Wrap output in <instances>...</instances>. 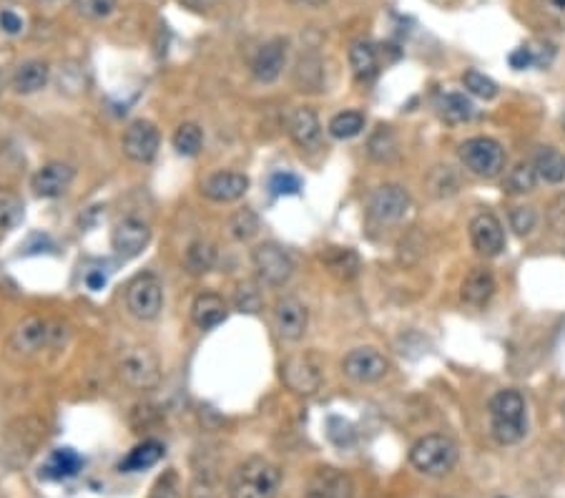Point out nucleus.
<instances>
[{
  "label": "nucleus",
  "instance_id": "c85d7f7f",
  "mask_svg": "<svg viewBox=\"0 0 565 498\" xmlns=\"http://www.w3.org/2000/svg\"><path fill=\"white\" fill-rule=\"evenodd\" d=\"M437 111L450 124H463V121H470L475 116L473 101L465 99L463 94H442L437 99Z\"/></svg>",
  "mask_w": 565,
  "mask_h": 498
},
{
  "label": "nucleus",
  "instance_id": "393cba45",
  "mask_svg": "<svg viewBox=\"0 0 565 498\" xmlns=\"http://www.w3.org/2000/svg\"><path fill=\"white\" fill-rule=\"evenodd\" d=\"M350 66H352V73H355L357 81L370 83L372 78L377 76V71H380V58H377L375 46L367 41L352 43Z\"/></svg>",
  "mask_w": 565,
  "mask_h": 498
},
{
  "label": "nucleus",
  "instance_id": "cd10ccee",
  "mask_svg": "<svg viewBox=\"0 0 565 498\" xmlns=\"http://www.w3.org/2000/svg\"><path fill=\"white\" fill-rule=\"evenodd\" d=\"M161 458H164V443H159V441H154V438H151V441L139 443L134 451H129V456L121 461V471H126V473L146 471V468L156 466Z\"/></svg>",
  "mask_w": 565,
  "mask_h": 498
},
{
  "label": "nucleus",
  "instance_id": "4c0bfd02",
  "mask_svg": "<svg viewBox=\"0 0 565 498\" xmlns=\"http://www.w3.org/2000/svg\"><path fill=\"white\" fill-rule=\"evenodd\" d=\"M119 0H73L76 11L83 18H91V21H101V18L111 16L113 8H116Z\"/></svg>",
  "mask_w": 565,
  "mask_h": 498
},
{
  "label": "nucleus",
  "instance_id": "0eeeda50",
  "mask_svg": "<svg viewBox=\"0 0 565 498\" xmlns=\"http://www.w3.org/2000/svg\"><path fill=\"white\" fill-rule=\"evenodd\" d=\"M252 265L254 270H257L259 280L267 282V285L272 287L287 285L289 277L294 275L292 257L274 242H264L259 244V247H254Z\"/></svg>",
  "mask_w": 565,
  "mask_h": 498
},
{
  "label": "nucleus",
  "instance_id": "ea45409f",
  "mask_svg": "<svg viewBox=\"0 0 565 498\" xmlns=\"http://www.w3.org/2000/svg\"><path fill=\"white\" fill-rule=\"evenodd\" d=\"M149 498H181L179 476H176L174 471L164 473V476H161L159 481L154 483V488H151Z\"/></svg>",
  "mask_w": 565,
  "mask_h": 498
},
{
  "label": "nucleus",
  "instance_id": "aec40b11",
  "mask_svg": "<svg viewBox=\"0 0 565 498\" xmlns=\"http://www.w3.org/2000/svg\"><path fill=\"white\" fill-rule=\"evenodd\" d=\"M287 131L299 149H314L322 141V124L312 109H294L287 119Z\"/></svg>",
  "mask_w": 565,
  "mask_h": 498
},
{
  "label": "nucleus",
  "instance_id": "49530a36",
  "mask_svg": "<svg viewBox=\"0 0 565 498\" xmlns=\"http://www.w3.org/2000/svg\"><path fill=\"white\" fill-rule=\"evenodd\" d=\"M508 61H510V66H513V68L523 71V68H528V66H533V63H538V58H535L533 48H518V51L510 53Z\"/></svg>",
  "mask_w": 565,
  "mask_h": 498
},
{
  "label": "nucleus",
  "instance_id": "f3484780",
  "mask_svg": "<svg viewBox=\"0 0 565 498\" xmlns=\"http://www.w3.org/2000/svg\"><path fill=\"white\" fill-rule=\"evenodd\" d=\"M470 239H473V247L478 249V255L483 257H498L505 249L503 224L498 222V217H493L488 212L478 214L470 222Z\"/></svg>",
  "mask_w": 565,
  "mask_h": 498
},
{
  "label": "nucleus",
  "instance_id": "dca6fc26",
  "mask_svg": "<svg viewBox=\"0 0 565 498\" xmlns=\"http://www.w3.org/2000/svg\"><path fill=\"white\" fill-rule=\"evenodd\" d=\"M282 380L297 395H312L322 385V373H319V365L312 358L297 355V358H289L282 365Z\"/></svg>",
  "mask_w": 565,
  "mask_h": 498
},
{
  "label": "nucleus",
  "instance_id": "9b49d317",
  "mask_svg": "<svg viewBox=\"0 0 565 498\" xmlns=\"http://www.w3.org/2000/svg\"><path fill=\"white\" fill-rule=\"evenodd\" d=\"M76 169L63 161H48L31 177V189L41 199H58L71 189Z\"/></svg>",
  "mask_w": 565,
  "mask_h": 498
},
{
  "label": "nucleus",
  "instance_id": "4468645a",
  "mask_svg": "<svg viewBox=\"0 0 565 498\" xmlns=\"http://www.w3.org/2000/svg\"><path fill=\"white\" fill-rule=\"evenodd\" d=\"M355 496V483L339 468L324 466L314 471L304 488V498H352Z\"/></svg>",
  "mask_w": 565,
  "mask_h": 498
},
{
  "label": "nucleus",
  "instance_id": "a878e982",
  "mask_svg": "<svg viewBox=\"0 0 565 498\" xmlns=\"http://www.w3.org/2000/svg\"><path fill=\"white\" fill-rule=\"evenodd\" d=\"M184 265L186 272L194 277L211 272L216 265V244L209 242V239H196V242H191L189 249H186Z\"/></svg>",
  "mask_w": 565,
  "mask_h": 498
},
{
  "label": "nucleus",
  "instance_id": "58836bf2",
  "mask_svg": "<svg viewBox=\"0 0 565 498\" xmlns=\"http://www.w3.org/2000/svg\"><path fill=\"white\" fill-rule=\"evenodd\" d=\"M269 189H272L274 197H294V194L302 192V179L292 172H277L269 179Z\"/></svg>",
  "mask_w": 565,
  "mask_h": 498
},
{
  "label": "nucleus",
  "instance_id": "ddd939ff",
  "mask_svg": "<svg viewBox=\"0 0 565 498\" xmlns=\"http://www.w3.org/2000/svg\"><path fill=\"white\" fill-rule=\"evenodd\" d=\"M342 370L355 383H377L390 370L385 355L375 348H357L342 360Z\"/></svg>",
  "mask_w": 565,
  "mask_h": 498
},
{
  "label": "nucleus",
  "instance_id": "c756f323",
  "mask_svg": "<svg viewBox=\"0 0 565 498\" xmlns=\"http://www.w3.org/2000/svg\"><path fill=\"white\" fill-rule=\"evenodd\" d=\"M367 151H370L372 159L380 161V164L395 161L397 154H400V144H397L395 131H392L390 126H380V129L370 136V141H367Z\"/></svg>",
  "mask_w": 565,
  "mask_h": 498
},
{
  "label": "nucleus",
  "instance_id": "a211bd4d",
  "mask_svg": "<svg viewBox=\"0 0 565 498\" xmlns=\"http://www.w3.org/2000/svg\"><path fill=\"white\" fill-rule=\"evenodd\" d=\"M249 189V177L239 172H216L201 184V192L206 199L216 204H232L242 199Z\"/></svg>",
  "mask_w": 565,
  "mask_h": 498
},
{
  "label": "nucleus",
  "instance_id": "20e7f679",
  "mask_svg": "<svg viewBox=\"0 0 565 498\" xmlns=\"http://www.w3.org/2000/svg\"><path fill=\"white\" fill-rule=\"evenodd\" d=\"M116 370H119V378L131 390H154L161 383L159 358H156L154 350L144 348V345H134V348L124 350Z\"/></svg>",
  "mask_w": 565,
  "mask_h": 498
},
{
  "label": "nucleus",
  "instance_id": "7ed1b4c3",
  "mask_svg": "<svg viewBox=\"0 0 565 498\" xmlns=\"http://www.w3.org/2000/svg\"><path fill=\"white\" fill-rule=\"evenodd\" d=\"M412 466L425 476H445L458 463V446L447 436L432 433V436L420 438L410 451Z\"/></svg>",
  "mask_w": 565,
  "mask_h": 498
},
{
  "label": "nucleus",
  "instance_id": "a18cd8bd",
  "mask_svg": "<svg viewBox=\"0 0 565 498\" xmlns=\"http://www.w3.org/2000/svg\"><path fill=\"white\" fill-rule=\"evenodd\" d=\"M538 8L553 21L565 23V0H538Z\"/></svg>",
  "mask_w": 565,
  "mask_h": 498
},
{
  "label": "nucleus",
  "instance_id": "6ab92c4d",
  "mask_svg": "<svg viewBox=\"0 0 565 498\" xmlns=\"http://www.w3.org/2000/svg\"><path fill=\"white\" fill-rule=\"evenodd\" d=\"M284 61H287V43L282 38L264 43L257 51L252 61V76L259 83H274L284 71Z\"/></svg>",
  "mask_w": 565,
  "mask_h": 498
},
{
  "label": "nucleus",
  "instance_id": "bb28decb",
  "mask_svg": "<svg viewBox=\"0 0 565 498\" xmlns=\"http://www.w3.org/2000/svg\"><path fill=\"white\" fill-rule=\"evenodd\" d=\"M535 172H538V179L548 184H560L565 182V154L563 151L553 149V146H543V149L535 154Z\"/></svg>",
  "mask_w": 565,
  "mask_h": 498
},
{
  "label": "nucleus",
  "instance_id": "412c9836",
  "mask_svg": "<svg viewBox=\"0 0 565 498\" xmlns=\"http://www.w3.org/2000/svg\"><path fill=\"white\" fill-rule=\"evenodd\" d=\"M229 315L224 297H219L216 292H201L196 295V300L191 302V320L199 330H214Z\"/></svg>",
  "mask_w": 565,
  "mask_h": 498
},
{
  "label": "nucleus",
  "instance_id": "79ce46f5",
  "mask_svg": "<svg viewBox=\"0 0 565 498\" xmlns=\"http://www.w3.org/2000/svg\"><path fill=\"white\" fill-rule=\"evenodd\" d=\"M189 498H216V483L209 473H196L189 486Z\"/></svg>",
  "mask_w": 565,
  "mask_h": 498
},
{
  "label": "nucleus",
  "instance_id": "2f4dec72",
  "mask_svg": "<svg viewBox=\"0 0 565 498\" xmlns=\"http://www.w3.org/2000/svg\"><path fill=\"white\" fill-rule=\"evenodd\" d=\"M327 129L332 139H355V136L362 134V129H365V116H362L360 111H342V114H337L329 121Z\"/></svg>",
  "mask_w": 565,
  "mask_h": 498
},
{
  "label": "nucleus",
  "instance_id": "39448f33",
  "mask_svg": "<svg viewBox=\"0 0 565 498\" xmlns=\"http://www.w3.org/2000/svg\"><path fill=\"white\" fill-rule=\"evenodd\" d=\"M460 161L475 177L493 179L505 169V149L490 136H473L460 146Z\"/></svg>",
  "mask_w": 565,
  "mask_h": 498
},
{
  "label": "nucleus",
  "instance_id": "8fccbe9b",
  "mask_svg": "<svg viewBox=\"0 0 565 498\" xmlns=\"http://www.w3.org/2000/svg\"><path fill=\"white\" fill-rule=\"evenodd\" d=\"M86 282H88V287H91V290H98V287L106 285V277L98 275V272H93V275H88Z\"/></svg>",
  "mask_w": 565,
  "mask_h": 498
},
{
  "label": "nucleus",
  "instance_id": "c9c22d12",
  "mask_svg": "<svg viewBox=\"0 0 565 498\" xmlns=\"http://www.w3.org/2000/svg\"><path fill=\"white\" fill-rule=\"evenodd\" d=\"M229 232H232V237L239 239V242H247V239H252L254 234L259 232V217L252 209H239V212L229 219Z\"/></svg>",
  "mask_w": 565,
  "mask_h": 498
},
{
  "label": "nucleus",
  "instance_id": "f257e3e1",
  "mask_svg": "<svg viewBox=\"0 0 565 498\" xmlns=\"http://www.w3.org/2000/svg\"><path fill=\"white\" fill-rule=\"evenodd\" d=\"M282 471L262 456L239 463L229 481V498H277Z\"/></svg>",
  "mask_w": 565,
  "mask_h": 498
},
{
  "label": "nucleus",
  "instance_id": "f8f14e48",
  "mask_svg": "<svg viewBox=\"0 0 565 498\" xmlns=\"http://www.w3.org/2000/svg\"><path fill=\"white\" fill-rule=\"evenodd\" d=\"M56 338H58V327L53 325L51 320H43V317H28V320H23L21 325L16 327L11 345L13 350H18V353L33 355L38 353V350L48 348L51 343H56Z\"/></svg>",
  "mask_w": 565,
  "mask_h": 498
},
{
  "label": "nucleus",
  "instance_id": "9d476101",
  "mask_svg": "<svg viewBox=\"0 0 565 498\" xmlns=\"http://www.w3.org/2000/svg\"><path fill=\"white\" fill-rule=\"evenodd\" d=\"M151 242V227L139 217H124L113 224L111 244L116 249V255L121 257H139Z\"/></svg>",
  "mask_w": 565,
  "mask_h": 498
},
{
  "label": "nucleus",
  "instance_id": "72a5a7b5",
  "mask_svg": "<svg viewBox=\"0 0 565 498\" xmlns=\"http://www.w3.org/2000/svg\"><path fill=\"white\" fill-rule=\"evenodd\" d=\"M535 184H538V172H535L533 164H518L513 172L508 174V179H505V189H508L510 194L533 192Z\"/></svg>",
  "mask_w": 565,
  "mask_h": 498
},
{
  "label": "nucleus",
  "instance_id": "37998d69",
  "mask_svg": "<svg viewBox=\"0 0 565 498\" xmlns=\"http://www.w3.org/2000/svg\"><path fill=\"white\" fill-rule=\"evenodd\" d=\"M237 305L242 312H257L259 310V292L252 285H242L237 292Z\"/></svg>",
  "mask_w": 565,
  "mask_h": 498
},
{
  "label": "nucleus",
  "instance_id": "f03ea898",
  "mask_svg": "<svg viewBox=\"0 0 565 498\" xmlns=\"http://www.w3.org/2000/svg\"><path fill=\"white\" fill-rule=\"evenodd\" d=\"M490 428H493L495 441L503 446L523 441L528 431V418H525V400L518 390H500L490 400Z\"/></svg>",
  "mask_w": 565,
  "mask_h": 498
},
{
  "label": "nucleus",
  "instance_id": "3c124183",
  "mask_svg": "<svg viewBox=\"0 0 565 498\" xmlns=\"http://www.w3.org/2000/svg\"><path fill=\"white\" fill-rule=\"evenodd\" d=\"M294 3H299V6H309V8H319L324 6L327 0H294Z\"/></svg>",
  "mask_w": 565,
  "mask_h": 498
},
{
  "label": "nucleus",
  "instance_id": "2eb2a0df",
  "mask_svg": "<svg viewBox=\"0 0 565 498\" xmlns=\"http://www.w3.org/2000/svg\"><path fill=\"white\" fill-rule=\"evenodd\" d=\"M309 325V312L297 297H282L274 305V327H277L279 338L289 340V343H297L304 338Z\"/></svg>",
  "mask_w": 565,
  "mask_h": 498
},
{
  "label": "nucleus",
  "instance_id": "de8ad7c7",
  "mask_svg": "<svg viewBox=\"0 0 565 498\" xmlns=\"http://www.w3.org/2000/svg\"><path fill=\"white\" fill-rule=\"evenodd\" d=\"M550 224H553L558 232H565V194L555 199L553 207H550Z\"/></svg>",
  "mask_w": 565,
  "mask_h": 498
},
{
  "label": "nucleus",
  "instance_id": "423d86ee",
  "mask_svg": "<svg viewBox=\"0 0 565 498\" xmlns=\"http://www.w3.org/2000/svg\"><path fill=\"white\" fill-rule=\"evenodd\" d=\"M126 307L136 320H156L164 307V287H161L159 277L149 275V272L134 277L126 287Z\"/></svg>",
  "mask_w": 565,
  "mask_h": 498
},
{
  "label": "nucleus",
  "instance_id": "5701e85b",
  "mask_svg": "<svg viewBox=\"0 0 565 498\" xmlns=\"http://www.w3.org/2000/svg\"><path fill=\"white\" fill-rule=\"evenodd\" d=\"M48 78H51L48 63L41 61V58H33V61L21 63V66L16 68V73H13L11 78V86L16 94H38L41 89H46Z\"/></svg>",
  "mask_w": 565,
  "mask_h": 498
},
{
  "label": "nucleus",
  "instance_id": "1a4fd4ad",
  "mask_svg": "<svg viewBox=\"0 0 565 498\" xmlns=\"http://www.w3.org/2000/svg\"><path fill=\"white\" fill-rule=\"evenodd\" d=\"M121 146H124V154L129 156L131 161H139V164H149L156 154H159L161 146V134L151 121H134L129 124V129L124 131V139H121Z\"/></svg>",
  "mask_w": 565,
  "mask_h": 498
},
{
  "label": "nucleus",
  "instance_id": "b1692460",
  "mask_svg": "<svg viewBox=\"0 0 565 498\" xmlns=\"http://www.w3.org/2000/svg\"><path fill=\"white\" fill-rule=\"evenodd\" d=\"M83 466V458L78 456L73 448H56L51 456L43 461L41 466V478L46 481H66V478H73Z\"/></svg>",
  "mask_w": 565,
  "mask_h": 498
},
{
  "label": "nucleus",
  "instance_id": "7c9ffc66",
  "mask_svg": "<svg viewBox=\"0 0 565 498\" xmlns=\"http://www.w3.org/2000/svg\"><path fill=\"white\" fill-rule=\"evenodd\" d=\"M324 262H327V267L339 280H355V277L360 275V257H357L352 249L332 247L327 255H324Z\"/></svg>",
  "mask_w": 565,
  "mask_h": 498
},
{
  "label": "nucleus",
  "instance_id": "6e6552de",
  "mask_svg": "<svg viewBox=\"0 0 565 498\" xmlns=\"http://www.w3.org/2000/svg\"><path fill=\"white\" fill-rule=\"evenodd\" d=\"M407 209H410V194L400 184H382L370 194V202H367V212L380 224L400 222Z\"/></svg>",
  "mask_w": 565,
  "mask_h": 498
},
{
  "label": "nucleus",
  "instance_id": "473e14b6",
  "mask_svg": "<svg viewBox=\"0 0 565 498\" xmlns=\"http://www.w3.org/2000/svg\"><path fill=\"white\" fill-rule=\"evenodd\" d=\"M171 144H174L176 154L196 156L201 151V146H204V134H201L199 126L191 124V121H186V124H181L179 129L174 131V139H171Z\"/></svg>",
  "mask_w": 565,
  "mask_h": 498
},
{
  "label": "nucleus",
  "instance_id": "e433bc0d",
  "mask_svg": "<svg viewBox=\"0 0 565 498\" xmlns=\"http://www.w3.org/2000/svg\"><path fill=\"white\" fill-rule=\"evenodd\" d=\"M21 214V199H18L11 189L0 187V229H11L13 224H18Z\"/></svg>",
  "mask_w": 565,
  "mask_h": 498
},
{
  "label": "nucleus",
  "instance_id": "c03bdc74",
  "mask_svg": "<svg viewBox=\"0 0 565 498\" xmlns=\"http://www.w3.org/2000/svg\"><path fill=\"white\" fill-rule=\"evenodd\" d=\"M0 31L8 36H18L23 31V18L16 11H0Z\"/></svg>",
  "mask_w": 565,
  "mask_h": 498
},
{
  "label": "nucleus",
  "instance_id": "a19ab883",
  "mask_svg": "<svg viewBox=\"0 0 565 498\" xmlns=\"http://www.w3.org/2000/svg\"><path fill=\"white\" fill-rule=\"evenodd\" d=\"M535 222H538V214H535L533 207H515L513 212H510V227L518 234L533 232Z\"/></svg>",
  "mask_w": 565,
  "mask_h": 498
},
{
  "label": "nucleus",
  "instance_id": "4be33fe9",
  "mask_svg": "<svg viewBox=\"0 0 565 498\" xmlns=\"http://www.w3.org/2000/svg\"><path fill=\"white\" fill-rule=\"evenodd\" d=\"M495 295V277L488 267H473L460 287V297L470 307H485Z\"/></svg>",
  "mask_w": 565,
  "mask_h": 498
},
{
  "label": "nucleus",
  "instance_id": "09e8293b",
  "mask_svg": "<svg viewBox=\"0 0 565 498\" xmlns=\"http://www.w3.org/2000/svg\"><path fill=\"white\" fill-rule=\"evenodd\" d=\"M221 0H181V6L189 11H209V8L219 6Z\"/></svg>",
  "mask_w": 565,
  "mask_h": 498
},
{
  "label": "nucleus",
  "instance_id": "f704fd0d",
  "mask_svg": "<svg viewBox=\"0 0 565 498\" xmlns=\"http://www.w3.org/2000/svg\"><path fill=\"white\" fill-rule=\"evenodd\" d=\"M463 83H465V89H468L473 96H478V99L490 101V99H495V96H498V83H495L493 78L485 76V73L475 71V68L465 71Z\"/></svg>",
  "mask_w": 565,
  "mask_h": 498
}]
</instances>
